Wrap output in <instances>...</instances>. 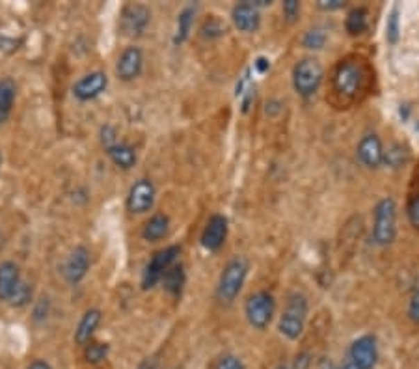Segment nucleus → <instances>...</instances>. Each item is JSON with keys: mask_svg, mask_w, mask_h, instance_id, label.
<instances>
[{"mask_svg": "<svg viewBox=\"0 0 419 369\" xmlns=\"http://www.w3.org/2000/svg\"><path fill=\"white\" fill-rule=\"evenodd\" d=\"M367 67L358 56L339 60L332 73V92L339 99L352 103L365 92Z\"/></svg>", "mask_w": 419, "mask_h": 369, "instance_id": "obj_1", "label": "nucleus"}, {"mask_svg": "<svg viewBox=\"0 0 419 369\" xmlns=\"http://www.w3.org/2000/svg\"><path fill=\"white\" fill-rule=\"evenodd\" d=\"M248 270H250V263L245 256H235L227 261L216 286V297L220 302L231 304L233 300L239 297L248 278Z\"/></svg>", "mask_w": 419, "mask_h": 369, "instance_id": "obj_2", "label": "nucleus"}, {"mask_svg": "<svg viewBox=\"0 0 419 369\" xmlns=\"http://www.w3.org/2000/svg\"><path fill=\"white\" fill-rule=\"evenodd\" d=\"M308 299H306V295L295 293L289 295V299H287V306L281 317H279L278 322V330L279 334L286 336L287 340H298L300 336L304 334V328H306V319H308Z\"/></svg>", "mask_w": 419, "mask_h": 369, "instance_id": "obj_3", "label": "nucleus"}, {"mask_svg": "<svg viewBox=\"0 0 419 369\" xmlns=\"http://www.w3.org/2000/svg\"><path fill=\"white\" fill-rule=\"evenodd\" d=\"M324 69L317 58H302L293 67V88L300 97L309 99L319 92Z\"/></svg>", "mask_w": 419, "mask_h": 369, "instance_id": "obj_4", "label": "nucleus"}, {"mask_svg": "<svg viewBox=\"0 0 419 369\" xmlns=\"http://www.w3.org/2000/svg\"><path fill=\"white\" fill-rule=\"evenodd\" d=\"M397 235V205L393 198L380 199L375 207L372 220V240L377 246H388Z\"/></svg>", "mask_w": 419, "mask_h": 369, "instance_id": "obj_5", "label": "nucleus"}, {"mask_svg": "<svg viewBox=\"0 0 419 369\" xmlns=\"http://www.w3.org/2000/svg\"><path fill=\"white\" fill-rule=\"evenodd\" d=\"M276 313V300L268 291H257L250 295L245 304L246 321L256 330H265Z\"/></svg>", "mask_w": 419, "mask_h": 369, "instance_id": "obj_6", "label": "nucleus"}, {"mask_svg": "<svg viewBox=\"0 0 419 369\" xmlns=\"http://www.w3.org/2000/svg\"><path fill=\"white\" fill-rule=\"evenodd\" d=\"M181 256V246L172 245L166 246L163 250L153 254V258L147 261L144 274H142V287L144 289H153L157 286L158 281L163 280L164 272L172 267L174 263H177V259Z\"/></svg>", "mask_w": 419, "mask_h": 369, "instance_id": "obj_7", "label": "nucleus"}, {"mask_svg": "<svg viewBox=\"0 0 419 369\" xmlns=\"http://www.w3.org/2000/svg\"><path fill=\"white\" fill-rule=\"evenodd\" d=\"M149 23H151V10L144 4H127L122 10L120 26H122L123 34L129 38L144 35Z\"/></svg>", "mask_w": 419, "mask_h": 369, "instance_id": "obj_8", "label": "nucleus"}, {"mask_svg": "<svg viewBox=\"0 0 419 369\" xmlns=\"http://www.w3.org/2000/svg\"><path fill=\"white\" fill-rule=\"evenodd\" d=\"M157 199V190L153 185L151 179H138L134 183L127 196V209L133 215H144V213L151 211L153 205Z\"/></svg>", "mask_w": 419, "mask_h": 369, "instance_id": "obj_9", "label": "nucleus"}, {"mask_svg": "<svg viewBox=\"0 0 419 369\" xmlns=\"http://www.w3.org/2000/svg\"><path fill=\"white\" fill-rule=\"evenodd\" d=\"M350 363L358 369H372L379 360V345L377 338L371 334L360 336L350 345Z\"/></svg>", "mask_w": 419, "mask_h": 369, "instance_id": "obj_10", "label": "nucleus"}, {"mask_svg": "<svg viewBox=\"0 0 419 369\" xmlns=\"http://www.w3.org/2000/svg\"><path fill=\"white\" fill-rule=\"evenodd\" d=\"M106 86H108L106 73H103V71H92V73H88V75H84L75 82L73 95L79 101H82V103H86V101L97 99L105 92Z\"/></svg>", "mask_w": 419, "mask_h": 369, "instance_id": "obj_11", "label": "nucleus"}, {"mask_svg": "<svg viewBox=\"0 0 419 369\" xmlns=\"http://www.w3.org/2000/svg\"><path fill=\"white\" fill-rule=\"evenodd\" d=\"M356 157L360 161L365 168H379L382 166V161H384V147H382V142H380L379 135L375 133H369L360 140L358 147H356Z\"/></svg>", "mask_w": 419, "mask_h": 369, "instance_id": "obj_12", "label": "nucleus"}, {"mask_svg": "<svg viewBox=\"0 0 419 369\" xmlns=\"http://www.w3.org/2000/svg\"><path fill=\"white\" fill-rule=\"evenodd\" d=\"M231 21L235 28L245 32V34H254L261 26V13L250 0L235 4L231 10Z\"/></svg>", "mask_w": 419, "mask_h": 369, "instance_id": "obj_13", "label": "nucleus"}, {"mask_svg": "<svg viewBox=\"0 0 419 369\" xmlns=\"http://www.w3.org/2000/svg\"><path fill=\"white\" fill-rule=\"evenodd\" d=\"M144 69V53L140 47H127L120 54L116 64V73L123 82H131L138 79Z\"/></svg>", "mask_w": 419, "mask_h": 369, "instance_id": "obj_14", "label": "nucleus"}, {"mask_svg": "<svg viewBox=\"0 0 419 369\" xmlns=\"http://www.w3.org/2000/svg\"><path fill=\"white\" fill-rule=\"evenodd\" d=\"M227 237V218L224 215H213L207 220L202 233V246L209 252L220 250Z\"/></svg>", "mask_w": 419, "mask_h": 369, "instance_id": "obj_15", "label": "nucleus"}, {"mask_svg": "<svg viewBox=\"0 0 419 369\" xmlns=\"http://www.w3.org/2000/svg\"><path fill=\"white\" fill-rule=\"evenodd\" d=\"M88 270H90V252H88L86 246H76L64 265L65 280L71 286H75L86 278Z\"/></svg>", "mask_w": 419, "mask_h": 369, "instance_id": "obj_16", "label": "nucleus"}, {"mask_svg": "<svg viewBox=\"0 0 419 369\" xmlns=\"http://www.w3.org/2000/svg\"><path fill=\"white\" fill-rule=\"evenodd\" d=\"M101 317H103V313H101V310H97V308H92V310H88L86 313L82 315V319L79 321L75 330L76 345L84 347L86 343L92 341L95 330H97V327H99Z\"/></svg>", "mask_w": 419, "mask_h": 369, "instance_id": "obj_17", "label": "nucleus"}, {"mask_svg": "<svg viewBox=\"0 0 419 369\" xmlns=\"http://www.w3.org/2000/svg\"><path fill=\"white\" fill-rule=\"evenodd\" d=\"M21 281V272L19 267L13 261H4L0 263V300L8 302L10 297L15 291V287Z\"/></svg>", "mask_w": 419, "mask_h": 369, "instance_id": "obj_18", "label": "nucleus"}, {"mask_svg": "<svg viewBox=\"0 0 419 369\" xmlns=\"http://www.w3.org/2000/svg\"><path fill=\"white\" fill-rule=\"evenodd\" d=\"M170 231V218L164 213H157L153 215L142 228V239L147 243H157V240L164 239Z\"/></svg>", "mask_w": 419, "mask_h": 369, "instance_id": "obj_19", "label": "nucleus"}, {"mask_svg": "<svg viewBox=\"0 0 419 369\" xmlns=\"http://www.w3.org/2000/svg\"><path fill=\"white\" fill-rule=\"evenodd\" d=\"M161 281H163L164 289H166L174 299H179L181 295H183V289H185L186 284L185 267L177 261V263L172 265V267L164 272L163 280Z\"/></svg>", "mask_w": 419, "mask_h": 369, "instance_id": "obj_20", "label": "nucleus"}, {"mask_svg": "<svg viewBox=\"0 0 419 369\" xmlns=\"http://www.w3.org/2000/svg\"><path fill=\"white\" fill-rule=\"evenodd\" d=\"M105 151L110 157L112 163L116 164L117 168H122V170H131L136 164V161H138L134 147H131L129 144H123V142H117V144H114Z\"/></svg>", "mask_w": 419, "mask_h": 369, "instance_id": "obj_21", "label": "nucleus"}, {"mask_svg": "<svg viewBox=\"0 0 419 369\" xmlns=\"http://www.w3.org/2000/svg\"><path fill=\"white\" fill-rule=\"evenodd\" d=\"M369 26V12L365 8H352L345 17V30L349 35H361Z\"/></svg>", "mask_w": 419, "mask_h": 369, "instance_id": "obj_22", "label": "nucleus"}, {"mask_svg": "<svg viewBox=\"0 0 419 369\" xmlns=\"http://www.w3.org/2000/svg\"><path fill=\"white\" fill-rule=\"evenodd\" d=\"M196 12H198V8L196 6H186L185 10L177 15V28H175L174 45H181V43H185V41L188 40V34H190V28H192Z\"/></svg>", "mask_w": 419, "mask_h": 369, "instance_id": "obj_23", "label": "nucleus"}, {"mask_svg": "<svg viewBox=\"0 0 419 369\" xmlns=\"http://www.w3.org/2000/svg\"><path fill=\"white\" fill-rule=\"evenodd\" d=\"M15 94H17L15 82L12 79H2L0 81V123L10 116L13 103H15Z\"/></svg>", "mask_w": 419, "mask_h": 369, "instance_id": "obj_24", "label": "nucleus"}, {"mask_svg": "<svg viewBox=\"0 0 419 369\" xmlns=\"http://www.w3.org/2000/svg\"><path fill=\"white\" fill-rule=\"evenodd\" d=\"M408 161H410V151H408V147L399 144V142H395V144H391V146L384 151V161H382V164H386V166H390V168L397 170V168H402Z\"/></svg>", "mask_w": 419, "mask_h": 369, "instance_id": "obj_25", "label": "nucleus"}, {"mask_svg": "<svg viewBox=\"0 0 419 369\" xmlns=\"http://www.w3.org/2000/svg\"><path fill=\"white\" fill-rule=\"evenodd\" d=\"M199 32H202V38H205V40H218V38H222V35L226 34L227 26L220 17L211 15V17L205 19Z\"/></svg>", "mask_w": 419, "mask_h": 369, "instance_id": "obj_26", "label": "nucleus"}, {"mask_svg": "<svg viewBox=\"0 0 419 369\" xmlns=\"http://www.w3.org/2000/svg\"><path fill=\"white\" fill-rule=\"evenodd\" d=\"M108 351L110 347L108 343H103V341H90L84 345V362L88 363H99L103 362L106 356H108Z\"/></svg>", "mask_w": 419, "mask_h": 369, "instance_id": "obj_27", "label": "nucleus"}, {"mask_svg": "<svg viewBox=\"0 0 419 369\" xmlns=\"http://www.w3.org/2000/svg\"><path fill=\"white\" fill-rule=\"evenodd\" d=\"M32 295H34V289L30 284L26 281H19V286L15 287V291L8 300V304L12 306V308H23V306L30 304V300H32Z\"/></svg>", "mask_w": 419, "mask_h": 369, "instance_id": "obj_28", "label": "nucleus"}, {"mask_svg": "<svg viewBox=\"0 0 419 369\" xmlns=\"http://www.w3.org/2000/svg\"><path fill=\"white\" fill-rule=\"evenodd\" d=\"M401 38V23H399V8H391L388 21H386V40L391 45H395L397 41Z\"/></svg>", "mask_w": 419, "mask_h": 369, "instance_id": "obj_29", "label": "nucleus"}, {"mask_svg": "<svg viewBox=\"0 0 419 369\" xmlns=\"http://www.w3.org/2000/svg\"><path fill=\"white\" fill-rule=\"evenodd\" d=\"M326 40H328V35H326V30L322 28H311L308 30L302 38V45L309 51H319V49L324 47Z\"/></svg>", "mask_w": 419, "mask_h": 369, "instance_id": "obj_30", "label": "nucleus"}, {"mask_svg": "<svg viewBox=\"0 0 419 369\" xmlns=\"http://www.w3.org/2000/svg\"><path fill=\"white\" fill-rule=\"evenodd\" d=\"M281 12H284L287 23H295L300 17V2L298 0H286L281 4Z\"/></svg>", "mask_w": 419, "mask_h": 369, "instance_id": "obj_31", "label": "nucleus"}, {"mask_svg": "<svg viewBox=\"0 0 419 369\" xmlns=\"http://www.w3.org/2000/svg\"><path fill=\"white\" fill-rule=\"evenodd\" d=\"M406 215H408V220H410V224H412L413 228L419 229V194H416V196L410 198L406 207Z\"/></svg>", "mask_w": 419, "mask_h": 369, "instance_id": "obj_32", "label": "nucleus"}, {"mask_svg": "<svg viewBox=\"0 0 419 369\" xmlns=\"http://www.w3.org/2000/svg\"><path fill=\"white\" fill-rule=\"evenodd\" d=\"M215 369H245V363H243L240 358L233 356V354H226V356H222L215 363Z\"/></svg>", "mask_w": 419, "mask_h": 369, "instance_id": "obj_33", "label": "nucleus"}, {"mask_svg": "<svg viewBox=\"0 0 419 369\" xmlns=\"http://www.w3.org/2000/svg\"><path fill=\"white\" fill-rule=\"evenodd\" d=\"M101 144L105 146V149L117 144V133L112 125H103V127H101Z\"/></svg>", "mask_w": 419, "mask_h": 369, "instance_id": "obj_34", "label": "nucleus"}, {"mask_svg": "<svg viewBox=\"0 0 419 369\" xmlns=\"http://www.w3.org/2000/svg\"><path fill=\"white\" fill-rule=\"evenodd\" d=\"M408 317L410 321L418 322L419 325V289L413 291L412 297H410V302H408Z\"/></svg>", "mask_w": 419, "mask_h": 369, "instance_id": "obj_35", "label": "nucleus"}, {"mask_svg": "<svg viewBox=\"0 0 419 369\" xmlns=\"http://www.w3.org/2000/svg\"><path fill=\"white\" fill-rule=\"evenodd\" d=\"M47 315H49V299H41L38 304L34 306V313H32V319L35 322L45 321Z\"/></svg>", "mask_w": 419, "mask_h": 369, "instance_id": "obj_36", "label": "nucleus"}, {"mask_svg": "<svg viewBox=\"0 0 419 369\" xmlns=\"http://www.w3.org/2000/svg\"><path fill=\"white\" fill-rule=\"evenodd\" d=\"M345 0H319L317 2V6L320 8V10H324V12H336V10H341V8H345Z\"/></svg>", "mask_w": 419, "mask_h": 369, "instance_id": "obj_37", "label": "nucleus"}, {"mask_svg": "<svg viewBox=\"0 0 419 369\" xmlns=\"http://www.w3.org/2000/svg\"><path fill=\"white\" fill-rule=\"evenodd\" d=\"M309 366H311V354L309 352H300L295 358L293 369H309Z\"/></svg>", "mask_w": 419, "mask_h": 369, "instance_id": "obj_38", "label": "nucleus"}, {"mask_svg": "<svg viewBox=\"0 0 419 369\" xmlns=\"http://www.w3.org/2000/svg\"><path fill=\"white\" fill-rule=\"evenodd\" d=\"M256 99V86L252 84L250 88L246 90L245 94H243V112H248V108H250V103Z\"/></svg>", "mask_w": 419, "mask_h": 369, "instance_id": "obj_39", "label": "nucleus"}, {"mask_svg": "<svg viewBox=\"0 0 419 369\" xmlns=\"http://www.w3.org/2000/svg\"><path fill=\"white\" fill-rule=\"evenodd\" d=\"M138 369H163V366H161V362H158L157 358H146L144 362L140 363Z\"/></svg>", "mask_w": 419, "mask_h": 369, "instance_id": "obj_40", "label": "nucleus"}, {"mask_svg": "<svg viewBox=\"0 0 419 369\" xmlns=\"http://www.w3.org/2000/svg\"><path fill=\"white\" fill-rule=\"evenodd\" d=\"M254 67H256L257 73H267L268 69H270V62H268L267 58H263V56H259V58L254 62Z\"/></svg>", "mask_w": 419, "mask_h": 369, "instance_id": "obj_41", "label": "nucleus"}, {"mask_svg": "<svg viewBox=\"0 0 419 369\" xmlns=\"http://www.w3.org/2000/svg\"><path fill=\"white\" fill-rule=\"evenodd\" d=\"M279 110H281V103H279V101H270V103H267V108H265V112L270 114V116L278 114Z\"/></svg>", "mask_w": 419, "mask_h": 369, "instance_id": "obj_42", "label": "nucleus"}, {"mask_svg": "<svg viewBox=\"0 0 419 369\" xmlns=\"http://www.w3.org/2000/svg\"><path fill=\"white\" fill-rule=\"evenodd\" d=\"M26 369H53V368H51V363L45 362V360H34V362L30 363Z\"/></svg>", "mask_w": 419, "mask_h": 369, "instance_id": "obj_43", "label": "nucleus"}, {"mask_svg": "<svg viewBox=\"0 0 419 369\" xmlns=\"http://www.w3.org/2000/svg\"><path fill=\"white\" fill-rule=\"evenodd\" d=\"M339 369H358V368H356V366H352V363L349 362V363H345L343 368H339Z\"/></svg>", "mask_w": 419, "mask_h": 369, "instance_id": "obj_44", "label": "nucleus"}, {"mask_svg": "<svg viewBox=\"0 0 419 369\" xmlns=\"http://www.w3.org/2000/svg\"><path fill=\"white\" fill-rule=\"evenodd\" d=\"M276 369H287V366H278V368Z\"/></svg>", "mask_w": 419, "mask_h": 369, "instance_id": "obj_45", "label": "nucleus"}, {"mask_svg": "<svg viewBox=\"0 0 419 369\" xmlns=\"http://www.w3.org/2000/svg\"><path fill=\"white\" fill-rule=\"evenodd\" d=\"M0 248H2V235H0Z\"/></svg>", "mask_w": 419, "mask_h": 369, "instance_id": "obj_46", "label": "nucleus"}, {"mask_svg": "<svg viewBox=\"0 0 419 369\" xmlns=\"http://www.w3.org/2000/svg\"><path fill=\"white\" fill-rule=\"evenodd\" d=\"M416 129H418V131H419V123H418V125H416Z\"/></svg>", "mask_w": 419, "mask_h": 369, "instance_id": "obj_47", "label": "nucleus"}, {"mask_svg": "<svg viewBox=\"0 0 419 369\" xmlns=\"http://www.w3.org/2000/svg\"><path fill=\"white\" fill-rule=\"evenodd\" d=\"M0 163H2V155H0Z\"/></svg>", "mask_w": 419, "mask_h": 369, "instance_id": "obj_48", "label": "nucleus"}]
</instances>
